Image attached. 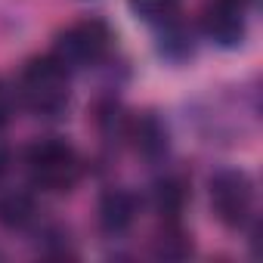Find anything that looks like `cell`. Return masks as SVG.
Returning <instances> with one entry per match:
<instances>
[{
  "label": "cell",
  "mask_w": 263,
  "mask_h": 263,
  "mask_svg": "<svg viewBox=\"0 0 263 263\" xmlns=\"http://www.w3.org/2000/svg\"><path fill=\"white\" fill-rule=\"evenodd\" d=\"M130 140L140 155L161 158L167 152V127L155 115H140L137 121H130Z\"/></svg>",
  "instance_id": "ba28073f"
},
{
  "label": "cell",
  "mask_w": 263,
  "mask_h": 263,
  "mask_svg": "<svg viewBox=\"0 0 263 263\" xmlns=\"http://www.w3.org/2000/svg\"><path fill=\"white\" fill-rule=\"evenodd\" d=\"M28 177L47 192H68L81 180V158L62 140H41L25 155Z\"/></svg>",
  "instance_id": "7a4b0ae2"
},
{
  "label": "cell",
  "mask_w": 263,
  "mask_h": 263,
  "mask_svg": "<svg viewBox=\"0 0 263 263\" xmlns=\"http://www.w3.org/2000/svg\"><path fill=\"white\" fill-rule=\"evenodd\" d=\"M201 31L211 44L232 50L245 41V4L241 0H208L201 10Z\"/></svg>",
  "instance_id": "5b68a950"
},
{
  "label": "cell",
  "mask_w": 263,
  "mask_h": 263,
  "mask_svg": "<svg viewBox=\"0 0 263 263\" xmlns=\"http://www.w3.org/2000/svg\"><path fill=\"white\" fill-rule=\"evenodd\" d=\"M13 108H16V93H13V87H10L4 78H0V127L10 124Z\"/></svg>",
  "instance_id": "7c38bea8"
},
{
  "label": "cell",
  "mask_w": 263,
  "mask_h": 263,
  "mask_svg": "<svg viewBox=\"0 0 263 263\" xmlns=\"http://www.w3.org/2000/svg\"><path fill=\"white\" fill-rule=\"evenodd\" d=\"M186 198H189V186H186V180H183V177L171 174V177H164V180H158V183H155L152 201H155L158 214H164V217H177V214L183 211Z\"/></svg>",
  "instance_id": "9c48e42d"
},
{
  "label": "cell",
  "mask_w": 263,
  "mask_h": 263,
  "mask_svg": "<svg viewBox=\"0 0 263 263\" xmlns=\"http://www.w3.org/2000/svg\"><path fill=\"white\" fill-rule=\"evenodd\" d=\"M137 217V198L127 189H108L99 198V226L108 235H121Z\"/></svg>",
  "instance_id": "8992f818"
},
{
  "label": "cell",
  "mask_w": 263,
  "mask_h": 263,
  "mask_svg": "<svg viewBox=\"0 0 263 263\" xmlns=\"http://www.w3.org/2000/svg\"><path fill=\"white\" fill-rule=\"evenodd\" d=\"M19 96L41 118H56L68 108V68L50 53L31 59L19 78Z\"/></svg>",
  "instance_id": "6da1fadb"
},
{
  "label": "cell",
  "mask_w": 263,
  "mask_h": 263,
  "mask_svg": "<svg viewBox=\"0 0 263 263\" xmlns=\"http://www.w3.org/2000/svg\"><path fill=\"white\" fill-rule=\"evenodd\" d=\"M211 204L223 226L238 229L254 214V180L245 171L223 167L211 177Z\"/></svg>",
  "instance_id": "3957f363"
},
{
  "label": "cell",
  "mask_w": 263,
  "mask_h": 263,
  "mask_svg": "<svg viewBox=\"0 0 263 263\" xmlns=\"http://www.w3.org/2000/svg\"><path fill=\"white\" fill-rule=\"evenodd\" d=\"M34 217V204L25 195H7L0 198V223L7 226H25Z\"/></svg>",
  "instance_id": "8fae6325"
},
{
  "label": "cell",
  "mask_w": 263,
  "mask_h": 263,
  "mask_svg": "<svg viewBox=\"0 0 263 263\" xmlns=\"http://www.w3.org/2000/svg\"><path fill=\"white\" fill-rule=\"evenodd\" d=\"M108 44H111L108 25L99 19H84L56 37L53 56L65 68H87V65H96L108 53Z\"/></svg>",
  "instance_id": "277c9868"
},
{
  "label": "cell",
  "mask_w": 263,
  "mask_h": 263,
  "mask_svg": "<svg viewBox=\"0 0 263 263\" xmlns=\"http://www.w3.org/2000/svg\"><path fill=\"white\" fill-rule=\"evenodd\" d=\"M130 13L146 25H164L180 16V0H127Z\"/></svg>",
  "instance_id": "30bf717a"
},
{
  "label": "cell",
  "mask_w": 263,
  "mask_h": 263,
  "mask_svg": "<svg viewBox=\"0 0 263 263\" xmlns=\"http://www.w3.org/2000/svg\"><path fill=\"white\" fill-rule=\"evenodd\" d=\"M241 4H251V0H241Z\"/></svg>",
  "instance_id": "5bb4252c"
},
{
  "label": "cell",
  "mask_w": 263,
  "mask_h": 263,
  "mask_svg": "<svg viewBox=\"0 0 263 263\" xmlns=\"http://www.w3.org/2000/svg\"><path fill=\"white\" fill-rule=\"evenodd\" d=\"M158 53L167 62H186L195 56V34L186 22H180V16L158 25Z\"/></svg>",
  "instance_id": "52a82bcc"
},
{
  "label": "cell",
  "mask_w": 263,
  "mask_h": 263,
  "mask_svg": "<svg viewBox=\"0 0 263 263\" xmlns=\"http://www.w3.org/2000/svg\"><path fill=\"white\" fill-rule=\"evenodd\" d=\"M7 164H10V158H7V152H4V149H0V174L7 171Z\"/></svg>",
  "instance_id": "4fadbf2b"
}]
</instances>
